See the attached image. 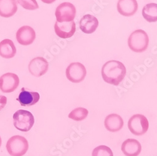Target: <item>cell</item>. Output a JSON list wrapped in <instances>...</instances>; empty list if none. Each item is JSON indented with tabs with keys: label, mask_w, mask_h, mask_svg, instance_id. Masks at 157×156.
Masks as SVG:
<instances>
[{
	"label": "cell",
	"mask_w": 157,
	"mask_h": 156,
	"mask_svg": "<svg viewBox=\"0 0 157 156\" xmlns=\"http://www.w3.org/2000/svg\"><path fill=\"white\" fill-rule=\"evenodd\" d=\"M13 118L15 128L22 132L29 131L35 123L32 113L25 110H18L13 114Z\"/></svg>",
	"instance_id": "3"
},
{
	"label": "cell",
	"mask_w": 157,
	"mask_h": 156,
	"mask_svg": "<svg viewBox=\"0 0 157 156\" xmlns=\"http://www.w3.org/2000/svg\"><path fill=\"white\" fill-rule=\"evenodd\" d=\"M121 150L126 156H138L141 151V146L137 140L128 139L123 142Z\"/></svg>",
	"instance_id": "15"
},
{
	"label": "cell",
	"mask_w": 157,
	"mask_h": 156,
	"mask_svg": "<svg viewBox=\"0 0 157 156\" xmlns=\"http://www.w3.org/2000/svg\"><path fill=\"white\" fill-rule=\"evenodd\" d=\"M142 15L148 22L157 21V4L151 3L146 5L143 8Z\"/></svg>",
	"instance_id": "19"
},
{
	"label": "cell",
	"mask_w": 157,
	"mask_h": 156,
	"mask_svg": "<svg viewBox=\"0 0 157 156\" xmlns=\"http://www.w3.org/2000/svg\"><path fill=\"white\" fill-rule=\"evenodd\" d=\"M40 95L38 92H29L25 90L24 88H21V92L19 94L17 100L19 102L23 107H29L33 106L40 100Z\"/></svg>",
	"instance_id": "13"
},
{
	"label": "cell",
	"mask_w": 157,
	"mask_h": 156,
	"mask_svg": "<svg viewBox=\"0 0 157 156\" xmlns=\"http://www.w3.org/2000/svg\"><path fill=\"white\" fill-rule=\"evenodd\" d=\"M123 120L119 115L113 113L108 115L104 121V126L108 131L111 132H118L123 128Z\"/></svg>",
	"instance_id": "16"
},
{
	"label": "cell",
	"mask_w": 157,
	"mask_h": 156,
	"mask_svg": "<svg viewBox=\"0 0 157 156\" xmlns=\"http://www.w3.org/2000/svg\"><path fill=\"white\" fill-rule=\"evenodd\" d=\"M7 103V98L4 95H0V110L5 108Z\"/></svg>",
	"instance_id": "23"
},
{
	"label": "cell",
	"mask_w": 157,
	"mask_h": 156,
	"mask_svg": "<svg viewBox=\"0 0 157 156\" xmlns=\"http://www.w3.org/2000/svg\"><path fill=\"white\" fill-rule=\"evenodd\" d=\"M6 147L10 155L23 156L29 149V142L24 137L15 136L8 140Z\"/></svg>",
	"instance_id": "4"
},
{
	"label": "cell",
	"mask_w": 157,
	"mask_h": 156,
	"mask_svg": "<svg viewBox=\"0 0 157 156\" xmlns=\"http://www.w3.org/2000/svg\"><path fill=\"white\" fill-rule=\"evenodd\" d=\"M48 69V63L43 57H38L29 63V70L30 73L36 77H40L45 75Z\"/></svg>",
	"instance_id": "9"
},
{
	"label": "cell",
	"mask_w": 157,
	"mask_h": 156,
	"mask_svg": "<svg viewBox=\"0 0 157 156\" xmlns=\"http://www.w3.org/2000/svg\"><path fill=\"white\" fill-rule=\"evenodd\" d=\"M128 43L129 48L133 51L141 53L147 49L149 38L145 31L137 30L129 35Z\"/></svg>",
	"instance_id": "2"
},
{
	"label": "cell",
	"mask_w": 157,
	"mask_h": 156,
	"mask_svg": "<svg viewBox=\"0 0 157 156\" xmlns=\"http://www.w3.org/2000/svg\"><path fill=\"white\" fill-rule=\"evenodd\" d=\"M17 9L16 0H0V17H11L16 13Z\"/></svg>",
	"instance_id": "17"
},
{
	"label": "cell",
	"mask_w": 157,
	"mask_h": 156,
	"mask_svg": "<svg viewBox=\"0 0 157 156\" xmlns=\"http://www.w3.org/2000/svg\"><path fill=\"white\" fill-rule=\"evenodd\" d=\"M128 127L133 134L139 136L145 134L147 132L149 127V122L145 116L141 114H136L129 119Z\"/></svg>",
	"instance_id": "5"
},
{
	"label": "cell",
	"mask_w": 157,
	"mask_h": 156,
	"mask_svg": "<svg viewBox=\"0 0 157 156\" xmlns=\"http://www.w3.org/2000/svg\"><path fill=\"white\" fill-rule=\"evenodd\" d=\"M88 110L83 107H78L74 109L69 114V118L79 122L84 120L88 115Z\"/></svg>",
	"instance_id": "20"
},
{
	"label": "cell",
	"mask_w": 157,
	"mask_h": 156,
	"mask_svg": "<svg viewBox=\"0 0 157 156\" xmlns=\"http://www.w3.org/2000/svg\"><path fill=\"white\" fill-rule=\"evenodd\" d=\"M18 3L27 10H35L39 8L36 0H18Z\"/></svg>",
	"instance_id": "22"
},
{
	"label": "cell",
	"mask_w": 157,
	"mask_h": 156,
	"mask_svg": "<svg viewBox=\"0 0 157 156\" xmlns=\"http://www.w3.org/2000/svg\"><path fill=\"white\" fill-rule=\"evenodd\" d=\"M92 156H113V153L109 147L99 146L93 150Z\"/></svg>",
	"instance_id": "21"
},
{
	"label": "cell",
	"mask_w": 157,
	"mask_h": 156,
	"mask_svg": "<svg viewBox=\"0 0 157 156\" xmlns=\"http://www.w3.org/2000/svg\"><path fill=\"white\" fill-rule=\"evenodd\" d=\"M126 69L123 63L116 60H110L104 64L101 70L102 77L108 84L118 85L124 79Z\"/></svg>",
	"instance_id": "1"
},
{
	"label": "cell",
	"mask_w": 157,
	"mask_h": 156,
	"mask_svg": "<svg viewBox=\"0 0 157 156\" xmlns=\"http://www.w3.org/2000/svg\"><path fill=\"white\" fill-rule=\"evenodd\" d=\"M54 30L56 35L63 39L72 37L76 30L75 23L74 21L70 22L60 23L56 21L54 26Z\"/></svg>",
	"instance_id": "11"
},
{
	"label": "cell",
	"mask_w": 157,
	"mask_h": 156,
	"mask_svg": "<svg viewBox=\"0 0 157 156\" xmlns=\"http://www.w3.org/2000/svg\"><path fill=\"white\" fill-rule=\"evenodd\" d=\"M57 21L60 23L70 22L75 17L76 9L74 5L69 2H64L59 5L56 10Z\"/></svg>",
	"instance_id": "6"
},
{
	"label": "cell",
	"mask_w": 157,
	"mask_h": 156,
	"mask_svg": "<svg viewBox=\"0 0 157 156\" xmlns=\"http://www.w3.org/2000/svg\"><path fill=\"white\" fill-rule=\"evenodd\" d=\"M16 37L20 45L27 46L33 43L35 40L36 33L35 30L29 26H23L17 31Z\"/></svg>",
	"instance_id": "10"
},
{
	"label": "cell",
	"mask_w": 157,
	"mask_h": 156,
	"mask_svg": "<svg viewBox=\"0 0 157 156\" xmlns=\"http://www.w3.org/2000/svg\"><path fill=\"white\" fill-rule=\"evenodd\" d=\"M67 79L72 83H80L82 82L86 76V69L83 65L79 62L71 63L66 69Z\"/></svg>",
	"instance_id": "7"
},
{
	"label": "cell",
	"mask_w": 157,
	"mask_h": 156,
	"mask_svg": "<svg viewBox=\"0 0 157 156\" xmlns=\"http://www.w3.org/2000/svg\"><path fill=\"white\" fill-rule=\"evenodd\" d=\"M138 5L136 0H119L117 9L119 13L124 17H132L138 10Z\"/></svg>",
	"instance_id": "12"
},
{
	"label": "cell",
	"mask_w": 157,
	"mask_h": 156,
	"mask_svg": "<svg viewBox=\"0 0 157 156\" xmlns=\"http://www.w3.org/2000/svg\"><path fill=\"white\" fill-rule=\"evenodd\" d=\"M41 1L43 3H45L47 4H51V3H53L54 2H56V0H41Z\"/></svg>",
	"instance_id": "24"
},
{
	"label": "cell",
	"mask_w": 157,
	"mask_h": 156,
	"mask_svg": "<svg viewBox=\"0 0 157 156\" xmlns=\"http://www.w3.org/2000/svg\"><path fill=\"white\" fill-rule=\"evenodd\" d=\"M99 25L98 19L90 15H86L81 19L79 22V27L81 30L86 34L94 33Z\"/></svg>",
	"instance_id": "14"
},
{
	"label": "cell",
	"mask_w": 157,
	"mask_h": 156,
	"mask_svg": "<svg viewBox=\"0 0 157 156\" xmlns=\"http://www.w3.org/2000/svg\"><path fill=\"white\" fill-rule=\"evenodd\" d=\"M19 84V77L15 73H7L0 76V90L3 93L13 92Z\"/></svg>",
	"instance_id": "8"
},
{
	"label": "cell",
	"mask_w": 157,
	"mask_h": 156,
	"mask_svg": "<svg viewBox=\"0 0 157 156\" xmlns=\"http://www.w3.org/2000/svg\"><path fill=\"white\" fill-rule=\"evenodd\" d=\"M17 49L14 43L10 39H5L0 42V56L5 58L14 57Z\"/></svg>",
	"instance_id": "18"
},
{
	"label": "cell",
	"mask_w": 157,
	"mask_h": 156,
	"mask_svg": "<svg viewBox=\"0 0 157 156\" xmlns=\"http://www.w3.org/2000/svg\"><path fill=\"white\" fill-rule=\"evenodd\" d=\"M2 138H1V137H0V147H1V146H2Z\"/></svg>",
	"instance_id": "25"
}]
</instances>
